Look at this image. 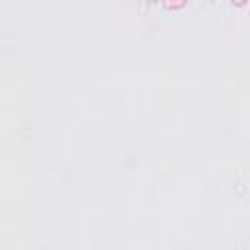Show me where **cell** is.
I'll return each mask as SVG.
<instances>
[{
    "label": "cell",
    "instance_id": "cell-1",
    "mask_svg": "<svg viewBox=\"0 0 250 250\" xmlns=\"http://www.w3.org/2000/svg\"><path fill=\"white\" fill-rule=\"evenodd\" d=\"M189 0H162L164 10H182Z\"/></svg>",
    "mask_w": 250,
    "mask_h": 250
},
{
    "label": "cell",
    "instance_id": "cell-2",
    "mask_svg": "<svg viewBox=\"0 0 250 250\" xmlns=\"http://www.w3.org/2000/svg\"><path fill=\"white\" fill-rule=\"evenodd\" d=\"M148 2H156V0H148Z\"/></svg>",
    "mask_w": 250,
    "mask_h": 250
}]
</instances>
